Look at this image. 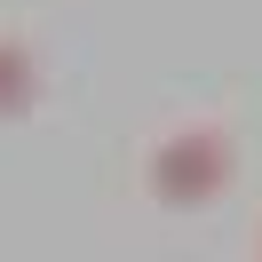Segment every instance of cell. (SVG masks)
Segmentation results:
<instances>
[{
	"mask_svg": "<svg viewBox=\"0 0 262 262\" xmlns=\"http://www.w3.org/2000/svg\"><path fill=\"white\" fill-rule=\"evenodd\" d=\"M254 254H262V230H254Z\"/></svg>",
	"mask_w": 262,
	"mask_h": 262,
	"instance_id": "cell-3",
	"label": "cell"
},
{
	"mask_svg": "<svg viewBox=\"0 0 262 262\" xmlns=\"http://www.w3.org/2000/svg\"><path fill=\"white\" fill-rule=\"evenodd\" d=\"M40 103V56L24 32H0V119H32Z\"/></svg>",
	"mask_w": 262,
	"mask_h": 262,
	"instance_id": "cell-2",
	"label": "cell"
},
{
	"mask_svg": "<svg viewBox=\"0 0 262 262\" xmlns=\"http://www.w3.org/2000/svg\"><path fill=\"white\" fill-rule=\"evenodd\" d=\"M230 175H238V151H230V135L207 127V119H183V127H167L159 143L143 151L151 199H159V207H175V214L214 207V199L230 191Z\"/></svg>",
	"mask_w": 262,
	"mask_h": 262,
	"instance_id": "cell-1",
	"label": "cell"
}]
</instances>
